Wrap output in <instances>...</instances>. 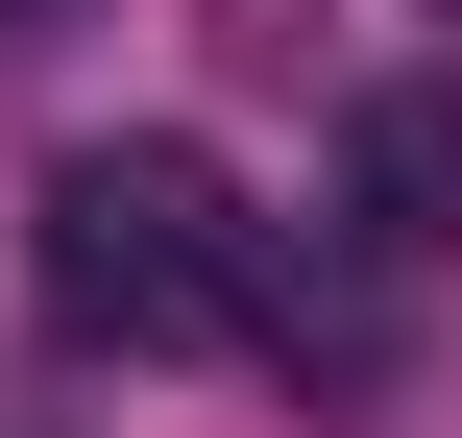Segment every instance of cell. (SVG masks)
I'll list each match as a JSON object with an SVG mask.
<instances>
[{
  "label": "cell",
  "mask_w": 462,
  "mask_h": 438,
  "mask_svg": "<svg viewBox=\"0 0 462 438\" xmlns=\"http://www.w3.org/2000/svg\"><path fill=\"white\" fill-rule=\"evenodd\" d=\"M244 317H268V366H292V390H390V366H414V268H390V244H341V268H268Z\"/></svg>",
  "instance_id": "obj_3"
},
{
  "label": "cell",
  "mask_w": 462,
  "mask_h": 438,
  "mask_svg": "<svg viewBox=\"0 0 462 438\" xmlns=\"http://www.w3.org/2000/svg\"><path fill=\"white\" fill-rule=\"evenodd\" d=\"M439 24H462V0H439Z\"/></svg>",
  "instance_id": "obj_5"
},
{
  "label": "cell",
  "mask_w": 462,
  "mask_h": 438,
  "mask_svg": "<svg viewBox=\"0 0 462 438\" xmlns=\"http://www.w3.org/2000/svg\"><path fill=\"white\" fill-rule=\"evenodd\" d=\"M341 219H365V244H390L414 293L462 268V73H390V98L341 122Z\"/></svg>",
  "instance_id": "obj_2"
},
{
  "label": "cell",
  "mask_w": 462,
  "mask_h": 438,
  "mask_svg": "<svg viewBox=\"0 0 462 438\" xmlns=\"http://www.w3.org/2000/svg\"><path fill=\"white\" fill-rule=\"evenodd\" d=\"M244 293H268V244H244L219 146H171V122L49 146V195H24V317H49L73 366H171V341H219Z\"/></svg>",
  "instance_id": "obj_1"
},
{
  "label": "cell",
  "mask_w": 462,
  "mask_h": 438,
  "mask_svg": "<svg viewBox=\"0 0 462 438\" xmlns=\"http://www.w3.org/2000/svg\"><path fill=\"white\" fill-rule=\"evenodd\" d=\"M73 24H122V0H0V49H73Z\"/></svg>",
  "instance_id": "obj_4"
}]
</instances>
